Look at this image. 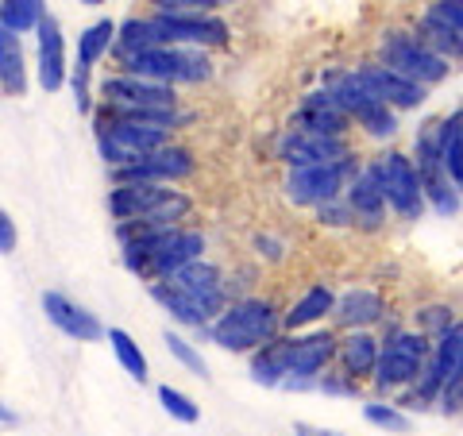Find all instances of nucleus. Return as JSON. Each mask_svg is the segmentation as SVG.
Returning a JSON list of instances; mask_svg holds the SVG:
<instances>
[{"instance_id": "1", "label": "nucleus", "mask_w": 463, "mask_h": 436, "mask_svg": "<svg viewBox=\"0 0 463 436\" xmlns=\"http://www.w3.org/2000/svg\"><path fill=\"white\" fill-rule=\"evenodd\" d=\"M97 97H100V105H97L100 112L124 116V120H139V124H158V128H170V132H178V128H185L194 120V112L182 109L178 90L116 74V70L100 78Z\"/></svg>"}, {"instance_id": "2", "label": "nucleus", "mask_w": 463, "mask_h": 436, "mask_svg": "<svg viewBox=\"0 0 463 436\" xmlns=\"http://www.w3.org/2000/svg\"><path fill=\"white\" fill-rule=\"evenodd\" d=\"M205 251H209L205 232L178 224V228H158L132 243H120V263L128 274H136L143 282H163L170 274L197 263V259H205Z\"/></svg>"}, {"instance_id": "3", "label": "nucleus", "mask_w": 463, "mask_h": 436, "mask_svg": "<svg viewBox=\"0 0 463 436\" xmlns=\"http://www.w3.org/2000/svg\"><path fill=\"white\" fill-rule=\"evenodd\" d=\"M209 344H216L221 352L232 355H251L274 336H282V305L263 294H248V298H232L216 321L201 332Z\"/></svg>"}, {"instance_id": "4", "label": "nucleus", "mask_w": 463, "mask_h": 436, "mask_svg": "<svg viewBox=\"0 0 463 436\" xmlns=\"http://www.w3.org/2000/svg\"><path fill=\"white\" fill-rule=\"evenodd\" d=\"M194 213V197L174 185H112L109 216L116 224H163L178 228Z\"/></svg>"}, {"instance_id": "5", "label": "nucleus", "mask_w": 463, "mask_h": 436, "mask_svg": "<svg viewBox=\"0 0 463 436\" xmlns=\"http://www.w3.org/2000/svg\"><path fill=\"white\" fill-rule=\"evenodd\" d=\"M429 359V340L421 332H413L410 325L390 321L379 336V359H374V374L371 386L379 394H405L417 379H421V367Z\"/></svg>"}, {"instance_id": "6", "label": "nucleus", "mask_w": 463, "mask_h": 436, "mask_svg": "<svg viewBox=\"0 0 463 436\" xmlns=\"http://www.w3.org/2000/svg\"><path fill=\"white\" fill-rule=\"evenodd\" d=\"M321 90L336 100V109L347 116V124L359 128L367 139H379V143H390L398 132H402V116L390 112L383 100H374L364 85L352 78L347 66H332L321 74Z\"/></svg>"}, {"instance_id": "7", "label": "nucleus", "mask_w": 463, "mask_h": 436, "mask_svg": "<svg viewBox=\"0 0 463 436\" xmlns=\"http://www.w3.org/2000/svg\"><path fill=\"white\" fill-rule=\"evenodd\" d=\"M93 143H97V155L105 158V166L120 170L128 163H136V158L174 143V132L170 128H158V124L124 120V116H109V112L93 109Z\"/></svg>"}, {"instance_id": "8", "label": "nucleus", "mask_w": 463, "mask_h": 436, "mask_svg": "<svg viewBox=\"0 0 463 436\" xmlns=\"http://www.w3.org/2000/svg\"><path fill=\"white\" fill-rule=\"evenodd\" d=\"M116 74L139 78V81H155L166 90H182V85H205L213 81L216 66L205 51H190V47H151L128 62L116 66Z\"/></svg>"}, {"instance_id": "9", "label": "nucleus", "mask_w": 463, "mask_h": 436, "mask_svg": "<svg viewBox=\"0 0 463 436\" xmlns=\"http://www.w3.org/2000/svg\"><path fill=\"white\" fill-rule=\"evenodd\" d=\"M374 62L386 66L390 74L421 85V90H432V85H444L452 78V62L440 58L437 51H429L425 43L413 35V27H386L379 35V54H374Z\"/></svg>"}, {"instance_id": "10", "label": "nucleus", "mask_w": 463, "mask_h": 436, "mask_svg": "<svg viewBox=\"0 0 463 436\" xmlns=\"http://www.w3.org/2000/svg\"><path fill=\"white\" fill-rule=\"evenodd\" d=\"M367 170L374 185H379V194L386 201V213L398 216V221L413 224L421 221V216L429 213L425 209V194H421V182H417V170L410 163V155L398 151V147H386L379 155L367 158Z\"/></svg>"}, {"instance_id": "11", "label": "nucleus", "mask_w": 463, "mask_h": 436, "mask_svg": "<svg viewBox=\"0 0 463 436\" xmlns=\"http://www.w3.org/2000/svg\"><path fill=\"white\" fill-rule=\"evenodd\" d=\"M364 170V155H344L336 163L306 166V170H286L282 174V197L294 209H321L328 201H340L352 178Z\"/></svg>"}, {"instance_id": "12", "label": "nucleus", "mask_w": 463, "mask_h": 436, "mask_svg": "<svg viewBox=\"0 0 463 436\" xmlns=\"http://www.w3.org/2000/svg\"><path fill=\"white\" fill-rule=\"evenodd\" d=\"M158 47H190L213 51L232 43V24L221 12H147Z\"/></svg>"}, {"instance_id": "13", "label": "nucleus", "mask_w": 463, "mask_h": 436, "mask_svg": "<svg viewBox=\"0 0 463 436\" xmlns=\"http://www.w3.org/2000/svg\"><path fill=\"white\" fill-rule=\"evenodd\" d=\"M452 379H463V328H459V321L448 332H440L437 340H429V359L421 367V379L405 390V398L398 405L405 413H410L413 405L417 410H425V405L437 402L440 386L452 383Z\"/></svg>"}, {"instance_id": "14", "label": "nucleus", "mask_w": 463, "mask_h": 436, "mask_svg": "<svg viewBox=\"0 0 463 436\" xmlns=\"http://www.w3.org/2000/svg\"><path fill=\"white\" fill-rule=\"evenodd\" d=\"M197 174V155L194 147H185V143H166V147H158L151 155L136 158V163H128L120 170H109L112 185H178L185 178H194Z\"/></svg>"}, {"instance_id": "15", "label": "nucleus", "mask_w": 463, "mask_h": 436, "mask_svg": "<svg viewBox=\"0 0 463 436\" xmlns=\"http://www.w3.org/2000/svg\"><path fill=\"white\" fill-rule=\"evenodd\" d=\"M112 35H116V20H109V16L85 24L78 32V58H74V66H70L66 85L74 90V100L81 112H93V74L112 51Z\"/></svg>"}, {"instance_id": "16", "label": "nucleus", "mask_w": 463, "mask_h": 436, "mask_svg": "<svg viewBox=\"0 0 463 436\" xmlns=\"http://www.w3.org/2000/svg\"><path fill=\"white\" fill-rule=\"evenodd\" d=\"M336 359V332L332 328H309V332H294V359H289V379L279 390H294L306 394L317 386V379L332 367Z\"/></svg>"}, {"instance_id": "17", "label": "nucleus", "mask_w": 463, "mask_h": 436, "mask_svg": "<svg viewBox=\"0 0 463 436\" xmlns=\"http://www.w3.org/2000/svg\"><path fill=\"white\" fill-rule=\"evenodd\" d=\"M413 35L425 43L429 51H437L448 62H459L463 51V5L459 0H440V5H425L413 20Z\"/></svg>"}, {"instance_id": "18", "label": "nucleus", "mask_w": 463, "mask_h": 436, "mask_svg": "<svg viewBox=\"0 0 463 436\" xmlns=\"http://www.w3.org/2000/svg\"><path fill=\"white\" fill-rule=\"evenodd\" d=\"M270 151L286 170H306V166H325V163H336V158L352 155L355 143L352 139H328V136H306V132H289V128H282V132L274 136Z\"/></svg>"}, {"instance_id": "19", "label": "nucleus", "mask_w": 463, "mask_h": 436, "mask_svg": "<svg viewBox=\"0 0 463 436\" xmlns=\"http://www.w3.org/2000/svg\"><path fill=\"white\" fill-rule=\"evenodd\" d=\"M352 70V78L364 85V90L374 97V100H383V105L390 112H413V109H421L425 100H429V90H421V85H413V81H405L398 74H390L386 66H379L374 58H367V62H355V66H347Z\"/></svg>"}, {"instance_id": "20", "label": "nucleus", "mask_w": 463, "mask_h": 436, "mask_svg": "<svg viewBox=\"0 0 463 436\" xmlns=\"http://www.w3.org/2000/svg\"><path fill=\"white\" fill-rule=\"evenodd\" d=\"M35 78L43 93H58L70 78V54H66V32L62 20L47 12L35 27Z\"/></svg>"}, {"instance_id": "21", "label": "nucleus", "mask_w": 463, "mask_h": 436, "mask_svg": "<svg viewBox=\"0 0 463 436\" xmlns=\"http://www.w3.org/2000/svg\"><path fill=\"white\" fill-rule=\"evenodd\" d=\"M289 132H306V136H328V139H352V124H347V116L336 109V100H332L321 85L309 90L306 97L294 105L289 112Z\"/></svg>"}, {"instance_id": "22", "label": "nucleus", "mask_w": 463, "mask_h": 436, "mask_svg": "<svg viewBox=\"0 0 463 436\" xmlns=\"http://www.w3.org/2000/svg\"><path fill=\"white\" fill-rule=\"evenodd\" d=\"M390 317V305L379 289L371 286H347L344 294H336V305H332L328 321L332 332H371L374 325H386Z\"/></svg>"}, {"instance_id": "23", "label": "nucleus", "mask_w": 463, "mask_h": 436, "mask_svg": "<svg viewBox=\"0 0 463 436\" xmlns=\"http://www.w3.org/2000/svg\"><path fill=\"white\" fill-rule=\"evenodd\" d=\"M43 313H47V321L62 332V336L78 340V344L105 340V325H100V317L90 313L85 305H78L74 298H66L62 289H43Z\"/></svg>"}, {"instance_id": "24", "label": "nucleus", "mask_w": 463, "mask_h": 436, "mask_svg": "<svg viewBox=\"0 0 463 436\" xmlns=\"http://www.w3.org/2000/svg\"><path fill=\"white\" fill-rule=\"evenodd\" d=\"M344 205L352 213V228L359 232H383L386 228V201L379 194V185H374L371 170H367V158H364V170L352 178V185L344 190Z\"/></svg>"}, {"instance_id": "25", "label": "nucleus", "mask_w": 463, "mask_h": 436, "mask_svg": "<svg viewBox=\"0 0 463 436\" xmlns=\"http://www.w3.org/2000/svg\"><path fill=\"white\" fill-rule=\"evenodd\" d=\"M332 305H336V289H332V282H313L306 286L301 294L294 298L282 309V332H309V328H321L328 321Z\"/></svg>"}, {"instance_id": "26", "label": "nucleus", "mask_w": 463, "mask_h": 436, "mask_svg": "<svg viewBox=\"0 0 463 436\" xmlns=\"http://www.w3.org/2000/svg\"><path fill=\"white\" fill-rule=\"evenodd\" d=\"M374 359H379V336L374 332H344L336 336V371L347 374L355 383H371L374 374Z\"/></svg>"}, {"instance_id": "27", "label": "nucleus", "mask_w": 463, "mask_h": 436, "mask_svg": "<svg viewBox=\"0 0 463 436\" xmlns=\"http://www.w3.org/2000/svg\"><path fill=\"white\" fill-rule=\"evenodd\" d=\"M289 359H294V336L282 332V336H274L270 344H263L259 352L248 355L251 383L267 386V390H279L289 379Z\"/></svg>"}, {"instance_id": "28", "label": "nucleus", "mask_w": 463, "mask_h": 436, "mask_svg": "<svg viewBox=\"0 0 463 436\" xmlns=\"http://www.w3.org/2000/svg\"><path fill=\"white\" fill-rule=\"evenodd\" d=\"M27 85H32V74H27L24 39L0 32V93L5 97H27Z\"/></svg>"}, {"instance_id": "29", "label": "nucleus", "mask_w": 463, "mask_h": 436, "mask_svg": "<svg viewBox=\"0 0 463 436\" xmlns=\"http://www.w3.org/2000/svg\"><path fill=\"white\" fill-rule=\"evenodd\" d=\"M158 47V39H155V27L147 16H139V12H132V16H124L120 24H116V35H112V62L120 66L128 62V58H136L143 51H151Z\"/></svg>"}, {"instance_id": "30", "label": "nucleus", "mask_w": 463, "mask_h": 436, "mask_svg": "<svg viewBox=\"0 0 463 436\" xmlns=\"http://www.w3.org/2000/svg\"><path fill=\"white\" fill-rule=\"evenodd\" d=\"M459 151H463V112L452 109L448 116H437V155H440V166H444V174H448V182L452 185L463 182Z\"/></svg>"}, {"instance_id": "31", "label": "nucleus", "mask_w": 463, "mask_h": 436, "mask_svg": "<svg viewBox=\"0 0 463 436\" xmlns=\"http://www.w3.org/2000/svg\"><path fill=\"white\" fill-rule=\"evenodd\" d=\"M364 421L371 429L386 432V436H410L413 432V417L405 413L394 398H367L364 402Z\"/></svg>"}, {"instance_id": "32", "label": "nucleus", "mask_w": 463, "mask_h": 436, "mask_svg": "<svg viewBox=\"0 0 463 436\" xmlns=\"http://www.w3.org/2000/svg\"><path fill=\"white\" fill-rule=\"evenodd\" d=\"M105 340H109V347H112L116 363L124 367V374H132L136 383H147V379H151V363H147V355H143V347L136 344L132 332H124V328H105Z\"/></svg>"}, {"instance_id": "33", "label": "nucleus", "mask_w": 463, "mask_h": 436, "mask_svg": "<svg viewBox=\"0 0 463 436\" xmlns=\"http://www.w3.org/2000/svg\"><path fill=\"white\" fill-rule=\"evenodd\" d=\"M43 16H47V5H39V0H0V32L16 39L32 35Z\"/></svg>"}, {"instance_id": "34", "label": "nucleus", "mask_w": 463, "mask_h": 436, "mask_svg": "<svg viewBox=\"0 0 463 436\" xmlns=\"http://www.w3.org/2000/svg\"><path fill=\"white\" fill-rule=\"evenodd\" d=\"M163 344H166V352L174 355V363H182V367L190 371V374H197V379H209V363H205V355H201V347L194 340H185L182 332L166 328L163 332Z\"/></svg>"}, {"instance_id": "35", "label": "nucleus", "mask_w": 463, "mask_h": 436, "mask_svg": "<svg viewBox=\"0 0 463 436\" xmlns=\"http://www.w3.org/2000/svg\"><path fill=\"white\" fill-rule=\"evenodd\" d=\"M456 321H459V317H456L452 305L437 301V305H421V309L413 313V325H410V328H413V332H421L425 340H437L440 332H448Z\"/></svg>"}, {"instance_id": "36", "label": "nucleus", "mask_w": 463, "mask_h": 436, "mask_svg": "<svg viewBox=\"0 0 463 436\" xmlns=\"http://www.w3.org/2000/svg\"><path fill=\"white\" fill-rule=\"evenodd\" d=\"M158 394V405H163V410L174 417V421H182V425H197L201 421V405L185 394V390H178V386H170V383H163L155 390Z\"/></svg>"}, {"instance_id": "37", "label": "nucleus", "mask_w": 463, "mask_h": 436, "mask_svg": "<svg viewBox=\"0 0 463 436\" xmlns=\"http://www.w3.org/2000/svg\"><path fill=\"white\" fill-rule=\"evenodd\" d=\"M313 390H321V394H328V398H359L364 394V383H355V379H347V374H340L336 367H328L321 379H317Z\"/></svg>"}, {"instance_id": "38", "label": "nucleus", "mask_w": 463, "mask_h": 436, "mask_svg": "<svg viewBox=\"0 0 463 436\" xmlns=\"http://www.w3.org/2000/svg\"><path fill=\"white\" fill-rule=\"evenodd\" d=\"M313 221L321 228H328V232H344V228H352V213H347L344 197H340V201H328V205L313 209Z\"/></svg>"}, {"instance_id": "39", "label": "nucleus", "mask_w": 463, "mask_h": 436, "mask_svg": "<svg viewBox=\"0 0 463 436\" xmlns=\"http://www.w3.org/2000/svg\"><path fill=\"white\" fill-rule=\"evenodd\" d=\"M459 398H463V379H452V383H444L440 386V394H437V410L444 417H459Z\"/></svg>"}, {"instance_id": "40", "label": "nucleus", "mask_w": 463, "mask_h": 436, "mask_svg": "<svg viewBox=\"0 0 463 436\" xmlns=\"http://www.w3.org/2000/svg\"><path fill=\"white\" fill-rule=\"evenodd\" d=\"M16 247H20V228L12 221V213L0 205V255H16Z\"/></svg>"}, {"instance_id": "41", "label": "nucleus", "mask_w": 463, "mask_h": 436, "mask_svg": "<svg viewBox=\"0 0 463 436\" xmlns=\"http://www.w3.org/2000/svg\"><path fill=\"white\" fill-rule=\"evenodd\" d=\"M255 251L263 259H282L289 251V243L282 236H274V232H259V236H255Z\"/></svg>"}, {"instance_id": "42", "label": "nucleus", "mask_w": 463, "mask_h": 436, "mask_svg": "<svg viewBox=\"0 0 463 436\" xmlns=\"http://www.w3.org/2000/svg\"><path fill=\"white\" fill-rule=\"evenodd\" d=\"M294 436H344V432L325 429V425H309V421H294Z\"/></svg>"}, {"instance_id": "43", "label": "nucleus", "mask_w": 463, "mask_h": 436, "mask_svg": "<svg viewBox=\"0 0 463 436\" xmlns=\"http://www.w3.org/2000/svg\"><path fill=\"white\" fill-rule=\"evenodd\" d=\"M0 425H16V413H12L5 402H0Z\"/></svg>"}]
</instances>
